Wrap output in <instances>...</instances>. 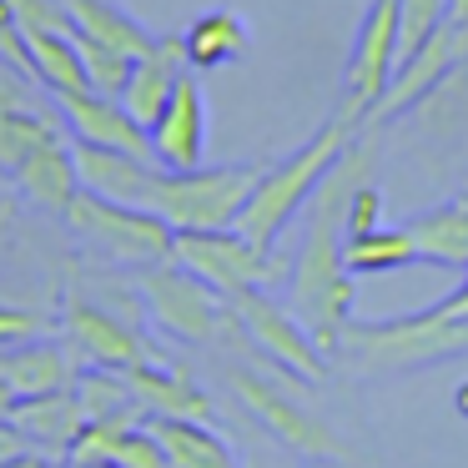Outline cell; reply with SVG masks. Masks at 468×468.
Instances as JSON below:
<instances>
[{"label":"cell","instance_id":"ac0fdd59","mask_svg":"<svg viewBox=\"0 0 468 468\" xmlns=\"http://www.w3.org/2000/svg\"><path fill=\"white\" fill-rule=\"evenodd\" d=\"M126 378H132L136 403H142L146 418H182V423L212 428V418H217L212 398H207L186 373H176V367H166V363H136V367H126Z\"/></svg>","mask_w":468,"mask_h":468},{"label":"cell","instance_id":"ab89813d","mask_svg":"<svg viewBox=\"0 0 468 468\" xmlns=\"http://www.w3.org/2000/svg\"><path fill=\"white\" fill-rule=\"evenodd\" d=\"M5 468H61V463H51L46 453H31V448H26V453H21V458H11Z\"/></svg>","mask_w":468,"mask_h":468},{"label":"cell","instance_id":"1f68e13d","mask_svg":"<svg viewBox=\"0 0 468 468\" xmlns=\"http://www.w3.org/2000/svg\"><path fill=\"white\" fill-rule=\"evenodd\" d=\"M112 463H122V468H172L166 463V448H162V438L152 433V423H132V428H122V438H116V448H112Z\"/></svg>","mask_w":468,"mask_h":468},{"label":"cell","instance_id":"7402d4cb","mask_svg":"<svg viewBox=\"0 0 468 468\" xmlns=\"http://www.w3.org/2000/svg\"><path fill=\"white\" fill-rule=\"evenodd\" d=\"M182 36H186V66H192V71H217V66H232V61H242L247 46H252V26H247L242 11H232V5L202 11Z\"/></svg>","mask_w":468,"mask_h":468},{"label":"cell","instance_id":"d4e9b609","mask_svg":"<svg viewBox=\"0 0 468 468\" xmlns=\"http://www.w3.org/2000/svg\"><path fill=\"white\" fill-rule=\"evenodd\" d=\"M26 46H31V71L46 91L61 101V96H76V91H91L86 81V66H81V51H76V31H26Z\"/></svg>","mask_w":468,"mask_h":468},{"label":"cell","instance_id":"d590c367","mask_svg":"<svg viewBox=\"0 0 468 468\" xmlns=\"http://www.w3.org/2000/svg\"><path fill=\"white\" fill-rule=\"evenodd\" d=\"M0 56L16 61L21 71H31V46H26V31H21V16H16L11 0H0ZM36 76V71H31Z\"/></svg>","mask_w":468,"mask_h":468},{"label":"cell","instance_id":"7bdbcfd3","mask_svg":"<svg viewBox=\"0 0 468 468\" xmlns=\"http://www.w3.org/2000/svg\"><path fill=\"white\" fill-rule=\"evenodd\" d=\"M453 408H458V413H463V418H468V383H463V388H458V398H453Z\"/></svg>","mask_w":468,"mask_h":468},{"label":"cell","instance_id":"ffe728a7","mask_svg":"<svg viewBox=\"0 0 468 468\" xmlns=\"http://www.w3.org/2000/svg\"><path fill=\"white\" fill-rule=\"evenodd\" d=\"M11 423L21 428V433L31 438L46 458H61V463H66L71 443L81 438V428H86V413H81V403H76V388H61V393H46V398H26V403H16Z\"/></svg>","mask_w":468,"mask_h":468},{"label":"cell","instance_id":"ee69618b","mask_svg":"<svg viewBox=\"0 0 468 468\" xmlns=\"http://www.w3.org/2000/svg\"><path fill=\"white\" fill-rule=\"evenodd\" d=\"M61 468H122V463H112V458H101V463H61Z\"/></svg>","mask_w":468,"mask_h":468},{"label":"cell","instance_id":"83f0119b","mask_svg":"<svg viewBox=\"0 0 468 468\" xmlns=\"http://www.w3.org/2000/svg\"><path fill=\"white\" fill-rule=\"evenodd\" d=\"M146 423L162 438L172 468H237L232 448H227L207 423H182V418H146Z\"/></svg>","mask_w":468,"mask_h":468},{"label":"cell","instance_id":"f35d334b","mask_svg":"<svg viewBox=\"0 0 468 468\" xmlns=\"http://www.w3.org/2000/svg\"><path fill=\"white\" fill-rule=\"evenodd\" d=\"M26 443H31V438H26L16 423H0V468L11 463V458H21V453H26Z\"/></svg>","mask_w":468,"mask_h":468},{"label":"cell","instance_id":"f546056e","mask_svg":"<svg viewBox=\"0 0 468 468\" xmlns=\"http://www.w3.org/2000/svg\"><path fill=\"white\" fill-rule=\"evenodd\" d=\"M76 51H81V66H86L91 91H101V96H122L126 91L136 56L116 51V46H106V41H91V36H81V31H76Z\"/></svg>","mask_w":468,"mask_h":468},{"label":"cell","instance_id":"52a82bcc","mask_svg":"<svg viewBox=\"0 0 468 468\" xmlns=\"http://www.w3.org/2000/svg\"><path fill=\"white\" fill-rule=\"evenodd\" d=\"M393 66H398V0H373L363 21H357L353 51H347V66H343V106H337V116L363 132L373 106L383 101L388 81H393Z\"/></svg>","mask_w":468,"mask_h":468},{"label":"cell","instance_id":"4316f807","mask_svg":"<svg viewBox=\"0 0 468 468\" xmlns=\"http://www.w3.org/2000/svg\"><path fill=\"white\" fill-rule=\"evenodd\" d=\"M343 262L353 277H383V272H408L418 262V247L408 227H373V232L343 237Z\"/></svg>","mask_w":468,"mask_h":468},{"label":"cell","instance_id":"b9f144b4","mask_svg":"<svg viewBox=\"0 0 468 468\" xmlns=\"http://www.w3.org/2000/svg\"><path fill=\"white\" fill-rule=\"evenodd\" d=\"M448 26L468 31V0H448Z\"/></svg>","mask_w":468,"mask_h":468},{"label":"cell","instance_id":"5b68a950","mask_svg":"<svg viewBox=\"0 0 468 468\" xmlns=\"http://www.w3.org/2000/svg\"><path fill=\"white\" fill-rule=\"evenodd\" d=\"M66 227L81 237L86 247L122 267H162L176 252V227L166 217H156L152 207H126V202H106L96 192H76V202L66 207Z\"/></svg>","mask_w":468,"mask_h":468},{"label":"cell","instance_id":"7a4b0ae2","mask_svg":"<svg viewBox=\"0 0 468 468\" xmlns=\"http://www.w3.org/2000/svg\"><path fill=\"white\" fill-rule=\"evenodd\" d=\"M353 136H357V126L343 122V116H333V122L317 126L292 156L262 166V176H257L242 217H237V232H242L252 247L277 252V237H282L287 227L297 222V212L317 197V186H323L327 172L343 162V152L353 146Z\"/></svg>","mask_w":468,"mask_h":468},{"label":"cell","instance_id":"30bf717a","mask_svg":"<svg viewBox=\"0 0 468 468\" xmlns=\"http://www.w3.org/2000/svg\"><path fill=\"white\" fill-rule=\"evenodd\" d=\"M142 303L152 307L156 327L186 337V343H212L222 327V292L207 287L197 272H186L176 257L142 272Z\"/></svg>","mask_w":468,"mask_h":468},{"label":"cell","instance_id":"603a6c76","mask_svg":"<svg viewBox=\"0 0 468 468\" xmlns=\"http://www.w3.org/2000/svg\"><path fill=\"white\" fill-rule=\"evenodd\" d=\"M76 403H81L86 423H142V403H136V388L122 367H96L86 363L76 373Z\"/></svg>","mask_w":468,"mask_h":468},{"label":"cell","instance_id":"5bb4252c","mask_svg":"<svg viewBox=\"0 0 468 468\" xmlns=\"http://www.w3.org/2000/svg\"><path fill=\"white\" fill-rule=\"evenodd\" d=\"M66 337H71V347L96 367H122L126 373V367H136V363H152L146 337L136 333L132 323L112 317L106 307L86 303V297H71V303H66Z\"/></svg>","mask_w":468,"mask_h":468},{"label":"cell","instance_id":"ba28073f","mask_svg":"<svg viewBox=\"0 0 468 468\" xmlns=\"http://www.w3.org/2000/svg\"><path fill=\"white\" fill-rule=\"evenodd\" d=\"M227 303H232L237 327L252 337V347H262L282 373L303 378V383H323L327 378V353L317 347V337L307 333V323L297 313H287L282 303H272L262 287L237 292V297H227Z\"/></svg>","mask_w":468,"mask_h":468},{"label":"cell","instance_id":"836d02e7","mask_svg":"<svg viewBox=\"0 0 468 468\" xmlns=\"http://www.w3.org/2000/svg\"><path fill=\"white\" fill-rule=\"evenodd\" d=\"M46 333V317L31 313V307H16V303H0V347H16V343H31V337Z\"/></svg>","mask_w":468,"mask_h":468},{"label":"cell","instance_id":"3957f363","mask_svg":"<svg viewBox=\"0 0 468 468\" xmlns=\"http://www.w3.org/2000/svg\"><path fill=\"white\" fill-rule=\"evenodd\" d=\"M337 353L357 373H408V367H433L468 353L463 317H438L433 307L388 323H347L337 337Z\"/></svg>","mask_w":468,"mask_h":468},{"label":"cell","instance_id":"8fae6325","mask_svg":"<svg viewBox=\"0 0 468 468\" xmlns=\"http://www.w3.org/2000/svg\"><path fill=\"white\" fill-rule=\"evenodd\" d=\"M463 56H468V31L443 26V31H438L428 46H418L413 56H403V61L393 66V81H388L383 101L373 106L367 126H388V122H398V116H408L438 81H443L448 71H453L458 61H463Z\"/></svg>","mask_w":468,"mask_h":468},{"label":"cell","instance_id":"4dcf8cb0","mask_svg":"<svg viewBox=\"0 0 468 468\" xmlns=\"http://www.w3.org/2000/svg\"><path fill=\"white\" fill-rule=\"evenodd\" d=\"M448 26V0H398V61Z\"/></svg>","mask_w":468,"mask_h":468},{"label":"cell","instance_id":"277c9868","mask_svg":"<svg viewBox=\"0 0 468 468\" xmlns=\"http://www.w3.org/2000/svg\"><path fill=\"white\" fill-rule=\"evenodd\" d=\"M262 166L257 162H227V166H197V172H156L146 207L176 227V232H227L237 227L247 197H252Z\"/></svg>","mask_w":468,"mask_h":468},{"label":"cell","instance_id":"7c38bea8","mask_svg":"<svg viewBox=\"0 0 468 468\" xmlns=\"http://www.w3.org/2000/svg\"><path fill=\"white\" fill-rule=\"evenodd\" d=\"M152 156L162 172H197L207 166V91L192 71H182L176 91L166 96L152 126Z\"/></svg>","mask_w":468,"mask_h":468},{"label":"cell","instance_id":"9c48e42d","mask_svg":"<svg viewBox=\"0 0 468 468\" xmlns=\"http://www.w3.org/2000/svg\"><path fill=\"white\" fill-rule=\"evenodd\" d=\"M232 388H237V398L267 423V433H272L282 448H292L297 458H307V463H347V458H353V448H347L323 418H313L307 408H297L292 398H287L282 388H272L262 373L232 367Z\"/></svg>","mask_w":468,"mask_h":468},{"label":"cell","instance_id":"e575fe53","mask_svg":"<svg viewBox=\"0 0 468 468\" xmlns=\"http://www.w3.org/2000/svg\"><path fill=\"white\" fill-rule=\"evenodd\" d=\"M373 227H383V192L373 182H363L353 192V202H347V237L373 232Z\"/></svg>","mask_w":468,"mask_h":468},{"label":"cell","instance_id":"6da1fadb","mask_svg":"<svg viewBox=\"0 0 468 468\" xmlns=\"http://www.w3.org/2000/svg\"><path fill=\"white\" fill-rule=\"evenodd\" d=\"M373 162H378V126H363L353 136V146L343 152V162L327 172V182L307 202V237L292 262V277H287L297 317L307 323V333L317 337L323 353H337V337L353 323L357 277L343 262V237H347V202L363 182H373Z\"/></svg>","mask_w":468,"mask_h":468},{"label":"cell","instance_id":"484cf974","mask_svg":"<svg viewBox=\"0 0 468 468\" xmlns=\"http://www.w3.org/2000/svg\"><path fill=\"white\" fill-rule=\"evenodd\" d=\"M428 142H458L468 132V56L408 112Z\"/></svg>","mask_w":468,"mask_h":468},{"label":"cell","instance_id":"8992f818","mask_svg":"<svg viewBox=\"0 0 468 468\" xmlns=\"http://www.w3.org/2000/svg\"><path fill=\"white\" fill-rule=\"evenodd\" d=\"M176 262L186 272H197L207 287H217L222 297H237V292H252V287H272L287 277V262L267 247H252L237 227L227 232H176Z\"/></svg>","mask_w":468,"mask_h":468},{"label":"cell","instance_id":"e0dca14e","mask_svg":"<svg viewBox=\"0 0 468 468\" xmlns=\"http://www.w3.org/2000/svg\"><path fill=\"white\" fill-rule=\"evenodd\" d=\"M11 176H16V186H21L26 202H31L36 212H51V217H66V207H71L76 192H81L76 152H71V142H66V132L51 136L46 146H36Z\"/></svg>","mask_w":468,"mask_h":468},{"label":"cell","instance_id":"2e32d148","mask_svg":"<svg viewBox=\"0 0 468 468\" xmlns=\"http://www.w3.org/2000/svg\"><path fill=\"white\" fill-rule=\"evenodd\" d=\"M182 71H192V66H186V36H182V31L156 36L152 51L136 56L132 81H126V91H122V106H126V112H132L142 126H152L156 116H162L166 96L176 91Z\"/></svg>","mask_w":468,"mask_h":468},{"label":"cell","instance_id":"d6a6232c","mask_svg":"<svg viewBox=\"0 0 468 468\" xmlns=\"http://www.w3.org/2000/svg\"><path fill=\"white\" fill-rule=\"evenodd\" d=\"M41 91H46V86L36 81L31 71H21L16 61L0 56V112H46Z\"/></svg>","mask_w":468,"mask_h":468},{"label":"cell","instance_id":"74e56055","mask_svg":"<svg viewBox=\"0 0 468 468\" xmlns=\"http://www.w3.org/2000/svg\"><path fill=\"white\" fill-rule=\"evenodd\" d=\"M433 313H438V317H463V323H468V272H463V282H458L448 297H438Z\"/></svg>","mask_w":468,"mask_h":468},{"label":"cell","instance_id":"cb8c5ba5","mask_svg":"<svg viewBox=\"0 0 468 468\" xmlns=\"http://www.w3.org/2000/svg\"><path fill=\"white\" fill-rule=\"evenodd\" d=\"M61 5H66V16L76 21L81 36L106 41V46H116V51H126V56H146L152 41H156V36L146 31L126 5H116V0H61Z\"/></svg>","mask_w":468,"mask_h":468},{"label":"cell","instance_id":"d6986e66","mask_svg":"<svg viewBox=\"0 0 468 468\" xmlns=\"http://www.w3.org/2000/svg\"><path fill=\"white\" fill-rule=\"evenodd\" d=\"M0 378L11 383V393L21 398H46L61 393V388L76 383V363L66 353V343H51V337H31V343L0 347Z\"/></svg>","mask_w":468,"mask_h":468},{"label":"cell","instance_id":"9a60e30c","mask_svg":"<svg viewBox=\"0 0 468 468\" xmlns=\"http://www.w3.org/2000/svg\"><path fill=\"white\" fill-rule=\"evenodd\" d=\"M71 152H76L81 192H96V197H106V202H126V207H146V192H152L156 172H162L156 162L112 152V146L76 142V136H71Z\"/></svg>","mask_w":468,"mask_h":468},{"label":"cell","instance_id":"44dd1931","mask_svg":"<svg viewBox=\"0 0 468 468\" xmlns=\"http://www.w3.org/2000/svg\"><path fill=\"white\" fill-rule=\"evenodd\" d=\"M403 227H408V237H413V247H418V262L468 272V197L428 207V212L408 217Z\"/></svg>","mask_w":468,"mask_h":468},{"label":"cell","instance_id":"f1b7e54d","mask_svg":"<svg viewBox=\"0 0 468 468\" xmlns=\"http://www.w3.org/2000/svg\"><path fill=\"white\" fill-rule=\"evenodd\" d=\"M61 132V112H0V172H16L36 146Z\"/></svg>","mask_w":468,"mask_h":468},{"label":"cell","instance_id":"8d00e7d4","mask_svg":"<svg viewBox=\"0 0 468 468\" xmlns=\"http://www.w3.org/2000/svg\"><path fill=\"white\" fill-rule=\"evenodd\" d=\"M21 207H26V197H21V186H16V176L0 172V252L11 247L16 227H21Z\"/></svg>","mask_w":468,"mask_h":468},{"label":"cell","instance_id":"4fadbf2b","mask_svg":"<svg viewBox=\"0 0 468 468\" xmlns=\"http://www.w3.org/2000/svg\"><path fill=\"white\" fill-rule=\"evenodd\" d=\"M66 132L76 142H91V146H112V152L126 156H142V162H156L152 156V132L136 122L132 112L122 106V96H101V91H76L56 101Z\"/></svg>","mask_w":468,"mask_h":468},{"label":"cell","instance_id":"60d3db41","mask_svg":"<svg viewBox=\"0 0 468 468\" xmlns=\"http://www.w3.org/2000/svg\"><path fill=\"white\" fill-rule=\"evenodd\" d=\"M16 403H21V398H16V393H11V383L0 378V423H11V418H16Z\"/></svg>","mask_w":468,"mask_h":468}]
</instances>
